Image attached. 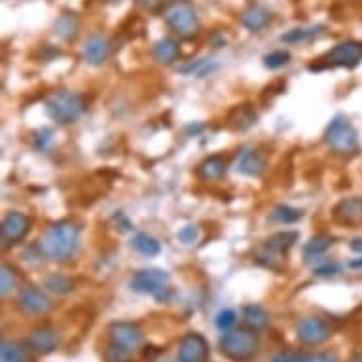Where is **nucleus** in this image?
Returning a JSON list of instances; mask_svg holds the SVG:
<instances>
[{
  "mask_svg": "<svg viewBox=\"0 0 362 362\" xmlns=\"http://www.w3.org/2000/svg\"><path fill=\"white\" fill-rule=\"evenodd\" d=\"M80 245V230L73 222H57L46 231L40 241V254L53 262H65L73 258Z\"/></svg>",
  "mask_w": 362,
  "mask_h": 362,
  "instance_id": "obj_1",
  "label": "nucleus"
},
{
  "mask_svg": "<svg viewBox=\"0 0 362 362\" xmlns=\"http://www.w3.org/2000/svg\"><path fill=\"white\" fill-rule=\"evenodd\" d=\"M86 113V101L80 93L57 92L46 101V114L59 125L76 124Z\"/></svg>",
  "mask_w": 362,
  "mask_h": 362,
  "instance_id": "obj_2",
  "label": "nucleus"
},
{
  "mask_svg": "<svg viewBox=\"0 0 362 362\" xmlns=\"http://www.w3.org/2000/svg\"><path fill=\"white\" fill-rule=\"evenodd\" d=\"M164 20L180 38H194L199 33L198 12L188 0H171L164 8Z\"/></svg>",
  "mask_w": 362,
  "mask_h": 362,
  "instance_id": "obj_3",
  "label": "nucleus"
},
{
  "mask_svg": "<svg viewBox=\"0 0 362 362\" xmlns=\"http://www.w3.org/2000/svg\"><path fill=\"white\" fill-rule=\"evenodd\" d=\"M260 340L254 330H228L220 338V351L233 362L250 361L258 353Z\"/></svg>",
  "mask_w": 362,
  "mask_h": 362,
  "instance_id": "obj_4",
  "label": "nucleus"
},
{
  "mask_svg": "<svg viewBox=\"0 0 362 362\" xmlns=\"http://www.w3.org/2000/svg\"><path fill=\"white\" fill-rule=\"evenodd\" d=\"M324 143L334 154L340 156H349L359 150V133L345 116H336L324 131Z\"/></svg>",
  "mask_w": 362,
  "mask_h": 362,
  "instance_id": "obj_5",
  "label": "nucleus"
},
{
  "mask_svg": "<svg viewBox=\"0 0 362 362\" xmlns=\"http://www.w3.org/2000/svg\"><path fill=\"white\" fill-rule=\"evenodd\" d=\"M298 241L296 231H279L275 236H271L263 247L258 250L256 262L262 263L263 268H270V270H279V260L289 252L294 243Z\"/></svg>",
  "mask_w": 362,
  "mask_h": 362,
  "instance_id": "obj_6",
  "label": "nucleus"
},
{
  "mask_svg": "<svg viewBox=\"0 0 362 362\" xmlns=\"http://www.w3.org/2000/svg\"><path fill=\"white\" fill-rule=\"evenodd\" d=\"M171 281V275L158 268H150V270L137 271L131 279V289L138 294H150L158 302H161L165 296L167 284Z\"/></svg>",
  "mask_w": 362,
  "mask_h": 362,
  "instance_id": "obj_7",
  "label": "nucleus"
},
{
  "mask_svg": "<svg viewBox=\"0 0 362 362\" xmlns=\"http://www.w3.org/2000/svg\"><path fill=\"white\" fill-rule=\"evenodd\" d=\"M298 338L305 345H321L332 336V326H330L321 317H303L296 326Z\"/></svg>",
  "mask_w": 362,
  "mask_h": 362,
  "instance_id": "obj_8",
  "label": "nucleus"
},
{
  "mask_svg": "<svg viewBox=\"0 0 362 362\" xmlns=\"http://www.w3.org/2000/svg\"><path fill=\"white\" fill-rule=\"evenodd\" d=\"M108 334H110V340H113L114 345H118V347L129 351V353L138 349L143 345V340H145V332L135 323L110 324Z\"/></svg>",
  "mask_w": 362,
  "mask_h": 362,
  "instance_id": "obj_9",
  "label": "nucleus"
},
{
  "mask_svg": "<svg viewBox=\"0 0 362 362\" xmlns=\"http://www.w3.org/2000/svg\"><path fill=\"white\" fill-rule=\"evenodd\" d=\"M326 63L330 66H345V68H355L362 63V42L347 40L332 48L326 55Z\"/></svg>",
  "mask_w": 362,
  "mask_h": 362,
  "instance_id": "obj_10",
  "label": "nucleus"
},
{
  "mask_svg": "<svg viewBox=\"0 0 362 362\" xmlns=\"http://www.w3.org/2000/svg\"><path fill=\"white\" fill-rule=\"evenodd\" d=\"M178 362H209V343L198 332H190L180 340Z\"/></svg>",
  "mask_w": 362,
  "mask_h": 362,
  "instance_id": "obj_11",
  "label": "nucleus"
},
{
  "mask_svg": "<svg viewBox=\"0 0 362 362\" xmlns=\"http://www.w3.org/2000/svg\"><path fill=\"white\" fill-rule=\"evenodd\" d=\"M31 230V218L23 215V212H10L4 220H2V241L4 245L8 243H20L21 239L25 238Z\"/></svg>",
  "mask_w": 362,
  "mask_h": 362,
  "instance_id": "obj_12",
  "label": "nucleus"
},
{
  "mask_svg": "<svg viewBox=\"0 0 362 362\" xmlns=\"http://www.w3.org/2000/svg\"><path fill=\"white\" fill-rule=\"evenodd\" d=\"M20 307L27 313L42 315V313H48L52 310L53 302L44 290L36 289V287H27V289L21 290Z\"/></svg>",
  "mask_w": 362,
  "mask_h": 362,
  "instance_id": "obj_13",
  "label": "nucleus"
},
{
  "mask_svg": "<svg viewBox=\"0 0 362 362\" xmlns=\"http://www.w3.org/2000/svg\"><path fill=\"white\" fill-rule=\"evenodd\" d=\"M110 55V42L103 34H92L84 44V61L92 66L105 65Z\"/></svg>",
  "mask_w": 362,
  "mask_h": 362,
  "instance_id": "obj_14",
  "label": "nucleus"
},
{
  "mask_svg": "<svg viewBox=\"0 0 362 362\" xmlns=\"http://www.w3.org/2000/svg\"><path fill=\"white\" fill-rule=\"evenodd\" d=\"M334 218L343 226H355L362 224V198H347L342 199L340 203L334 207Z\"/></svg>",
  "mask_w": 362,
  "mask_h": 362,
  "instance_id": "obj_15",
  "label": "nucleus"
},
{
  "mask_svg": "<svg viewBox=\"0 0 362 362\" xmlns=\"http://www.w3.org/2000/svg\"><path fill=\"white\" fill-rule=\"evenodd\" d=\"M27 345L29 349L34 351V353H40V355H50L53 351L57 349L59 345V340H57V334L50 328H38L31 332V336L27 340Z\"/></svg>",
  "mask_w": 362,
  "mask_h": 362,
  "instance_id": "obj_16",
  "label": "nucleus"
},
{
  "mask_svg": "<svg viewBox=\"0 0 362 362\" xmlns=\"http://www.w3.org/2000/svg\"><path fill=\"white\" fill-rule=\"evenodd\" d=\"M271 12L262 4H252L241 15V23L245 29H249L250 33H260L262 29L270 25Z\"/></svg>",
  "mask_w": 362,
  "mask_h": 362,
  "instance_id": "obj_17",
  "label": "nucleus"
},
{
  "mask_svg": "<svg viewBox=\"0 0 362 362\" xmlns=\"http://www.w3.org/2000/svg\"><path fill=\"white\" fill-rule=\"evenodd\" d=\"M238 171L245 177H262L266 171V159L256 150H243L238 159Z\"/></svg>",
  "mask_w": 362,
  "mask_h": 362,
  "instance_id": "obj_18",
  "label": "nucleus"
},
{
  "mask_svg": "<svg viewBox=\"0 0 362 362\" xmlns=\"http://www.w3.org/2000/svg\"><path fill=\"white\" fill-rule=\"evenodd\" d=\"M152 55L159 65H171L180 55V46L175 38H161L154 44Z\"/></svg>",
  "mask_w": 362,
  "mask_h": 362,
  "instance_id": "obj_19",
  "label": "nucleus"
},
{
  "mask_svg": "<svg viewBox=\"0 0 362 362\" xmlns=\"http://www.w3.org/2000/svg\"><path fill=\"white\" fill-rule=\"evenodd\" d=\"M228 171V164H226V159L222 156H209V158H205L198 167V173L201 175V178L205 180H218V178H222Z\"/></svg>",
  "mask_w": 362,
  "mask_h": 362,
  "instance_id": "obj_20",
  "label": "nucleus"
},
{
  "mask_svg": "<svg viewBox=\"0 0 362 362\" xmlns=\"http://www.w3.org/2000/svg\"><path fill=\"white\" fill-rule=\"evenodd\" d=\"M78 29H80V20L78 15L73 12H65L61 13L57 21H55V25H53V31L55 34L59 36L61 40H73L76 34H78Z\"/></svg>",
  "mask_w": 362,
  "mask_h": 362,
  "instance_id": "obj_21",
  "label": "nucleus"
},
{
  "mask_svg": "<svg viewBox=\"0 0 362 362\" xmlns=\"http://www.w3.org/2000/svg\"><path fill=\"white\" fill-rule=\"evenodd\" d=\"M131 245L138 254H143V256L146 258L158 256L159 252H161V243H159L154 236L146 233V231H138V233H135Z\"/></svg>",
  "mask_w": 362,
  "mask_h": 362,
  "instance_id": "obj_22",
  "label": "nucleus"
},
{
  "mask_svg": "<svg viewBox=\"0 0 362 362\" xmlns=\"http://www.w3.org/2000/svg\"><path fill=\"white\" fill-rule=\"evenodd\" d=\"M29 345L15 342H2L0 347V362H31Z\"/></svg>",
  "mask_w": 362,
  "mask_h": 362,
  "instance_id": "obj_23",
  "label": "nucleus"
},
{
  "mask_svg": "<svg viewBox=\"0 0 362 362\" xmlns=\"http://www.w3.org/2000/svg\"><path fill=\"white\" fill-rule=\"evenodd\" d=\"M334 243V239L326 236V233H319L315 238H311L305 247H303V258L310 262V260H315V258L323 256L324 252L332 247Z\"/></svg>",
  "mask_w": 362,
  "mask_h": 362,
  "instance_id": "obj_24",
  "label": "nucleus"
},
{
  "mask_svg": "<svg viewBox=\"0 0 362 362\" xmlns=\"http://www.w3.org/2000/svg\"><path fill=\"white\" fill-rule=\"evenodd\" d=\"M302 218H303V211L294 209V207H290V205H277L270 215L271 222H275V224H283V226L296 224V222H300Z\"/></svg>",
  "mask_w": 362,
  "mask_h": 362,
  "instance_id": "obj_25",
  "label": "nucleus"
},
{
  "mask_svg": "<svg viewBox=\"0 0 362 362\" xmlns=\"http://www.w3.org/2000/svg\"><path fill=\"white\" fill-rule=\"evenodd\" d=\"M245 321L249 323L250 328H266L270 324V313L266 307L258 305V303H250L245 307Z\"/></svg>",
  "mask_w": 362,
  "mask_h": 362,
  "instance_id": "obj_26",
  "label": "nucleus"
},
{
  "mask_svg": "<svg viewBox=\"0 0 362 362\" xmlns=\"http://www.w3.org/2000/svg\"><path fill=\"white\" fill-rule=\"evenodd\" d=\"M256 110L252 108L250 105H241L238 106L233 113H231V125L239 129V131H243V129H249L250 125L256 124Z\"/></svg>",
  "mask_w": 362,
  "mask_h": 362,
  "instance_id": "obj_27",
  "label": "nucleus"
},
{
  "mask_svg": "<svg viewBox=\"0 0 362 362\" xmlns=\"http://www.w3.org/2000/svg\"><path fill=\"white\" fill-rule=\"evenodd\" d=\"M44 287H46L50 292L53 294H59V296H65L68 292L74 290V281L71 277L61 275V273H52L44 279Z\"/></svg>",
  "mask_w": 362,
  "mask_h": 362,
  "instance_id": "obj_28",
  "label": "nucleus"
},
{
  "mask_svg": "<svg viewBox=\"0 0 362 362\" xmlns=\"http://www.w3.org/2000/svg\"><path fill=\"white\" fill-rule=\"evenodd\" d=\"M218 66L212 63L211 59H198L190 63V65H186L180 68V73L186 74V76H196V78H203L207 74H211L212 71H217Z\"/></svg>",
  "mask_w": 362,
  "mask_h": 362,
  "instance_id": "obj_29",
  "label": "nucleus"
},
{
  "mask_svg": "<svg viewBox=\"0 0 362 362\" xmlns=\"http://www.w3.org/2000/svg\"><path fill=\"white\" fill-rule=\"evenodd\" d=\"M323 25L313 27V29H292V31H289L287 34H283L281 40L287 42V44H298V42H305V40H310L313 38V36H317V34H321L323 33Z\"/></svg>",
  "mask_w": 362,
  "mask_h": 362,
  "instance_id": "obj_30",
  "label": "nucleus"
},
{
  "mask_svg": "<svg viewBox=\"0 0 362 362\" xmlns=\"http://www.w3.org/2000/svg\"><path fill=\"white\" fill-rule=\"evenodd\" d=\"M2 273H0V294H2V298L10 296L13 292V289L17 287V273H15V270L13 268H10V266H2Z\"/></svg>",
  "mask_w": 362,
  "mask_h": 362,
  "instance_id": "obj_31",
  "label": "nucleus"
},
{
  "mask_svg": "<svg viewBox=\"0 0 362 362\" xmlns=\"http://www.w3.org/2000/svg\"><path fill=\"white\" fill-rule=\"evenodd\" d=\"M289 63H290V53L283 52V50H279V52H271L263 57V65H266V68H270V71H279V68H283V66H287Z\"/></svg>",
  "mask_w": 362,
  "mask_h": 362,
  "instance_id": "obj_32",
  "label": "nucleus"
},
{
  "mask_svg": "<svg viewBox=\"0 0 362 362\" xmlns=\"http://www.w3.org/2000/svg\"><path fill=\"white\" fill-rule=\"evenodd\" d=\"M53 129L52 127H42L38 131H34L33 135V145L38 152H46L48 148H52L53 145Z\"/></svg>",
  "mask_w": 362,
  "mask_h": 362,
  "instance_id": "obj_33",
  "label": "nucleus"
},
{
  "mask_svg": "<svg viewBox=\"0 0 362 362\" xmlns=\"http://www.w3.org/2000/svg\"><path fill=\"white\" fill-rule=\"evenodd\" d=\"M238 323V313L230 307H226V310H220L217 315V326L218 330H222V332H228L231 330V326Z\"/></svg>",
  "mask_w": 362,
  "mask_h": 362,
  "instance_id": "obj_34",
  "label": "nucleus"
},
{
  "mask_svg": "<svg viewBox=\"0 0 362 362\" xmlns=\"http://www.w3.org/2000/svg\"><path fill=\"white\" fill-rule=\"evenodd\" d=\"M342 271V266L338 262H323L313 268V275L315 277H334Z\"/></svg>",
  "mask_w": 362,
  "mask_h": 362,
  "instance_id": "obj_35",
  "label": "nucleus"
},
{
  "mask_svg": "<svg viewBox=\"0 0 362 362\" xmlns=\"http://www.w3.org/2000/svg\"><path fill=\"white\" fill-rule=\"evenodd\" d=\"M198 238H199V228L196 224H188L178 231V239H180V243H184V245L196 243Z\"/></svg>",
  "mask_w": 362,
  "mask_h": 362,
  "instance_id": "obj_36",
  "label": "nucleus"
},
{
  "mask_svg": "<svg viewBox=\"0 0 362 362\" xmlns=\"http://www.w3.org/2000/svg\"><path fill=\"white\" fill-rule=\"evenodd\" d=\"M129 355H131L129 351L122 349V347H118V345H114L113 343V345L108 347V351L105 353V359L106 362H125L129 359Z\"/></svg>",
  "mask_w": 362,
  "mask_h": 362,
  "instance_id": "obj_37",
  "label": "nucleus"
},
{
  "mask_svg": "<svg viewBox=\"0 0 362 362\" xmlns=\"http://www.w3.org/2000/svg\"><path fill=\"white\" fill-rule=\"evenodd\" d=\"M271 362H310V356L296 355V353H281Z\"/></svg>",
  "mask_w": 362,
  "mask_h": 362,
  "instance_id": "obj_38",
  "label": "nucleus"
},
{
  "mask_svg": "<svg viewBox=\"0 0 362 362\" xmlns=\"http://www.w3.org/2000/svg\"><path fill=\"white\" fill-rule=\"evenodd\" d=\"M138 6L143 8V10H148V12H154V10H158L161 8L167 2V0H135Z\"/></svg>",
  "mask_w": 362,
  "mask_h": 362,
  "instance_id": "obj_39",
  "label": "nucleus"
},
{
  "mask_svg": "<svg viewBox=\"0 0 362 362\" xmlns=\"http://www.w3.org/2000/svg\"><path fill=\"white\" fill-rule=\"evenodd\" d=\"M113 220L120 226V230H122V231H131L133 230V224L129 222V220H127V217H125L124 212H114Z\"/></svg>",
  "mask_w": 362,
  "mask_h": 362,
  "instance_id": "obj_40",
  "label": "nucleus"
},
{
  "mask_svg": "<svg viewBox=\"0 0 362 362\" xmlns=\"http://www.w3.org/2000/svg\"><path fill=\"white\" fill-rule=\"evenodd\" d=\"M310 362H338L336 356L328 355V353H317V355H310Z\"/></svg>",
  "mask_w": 362,
  "mask_h": 362,
  "instance_id": "obj_41",
  "label": "nucleus"
},
{
  "mask_svg": "<svg viewBox=\"0 0 362 362\" xmlns=\"http://www.w3.org/2000/svg\"><path fill=\"white\" fill-rule=\"evenodd\" d=\"M349 247H351V250H353V252H356V254H362V238L353 239Z\"/></svg>",
  "mask_w": 362,
  "mask_h": 362,
  "instance_id": "obj_42",
  "label": "nucleus"
},
{
  "mask_svg": "<svg viewBox=\"0 0 362 362\" xmlns=\"http://www.w3.org/2000/svg\"><path fill=\"white\" fill-rule=\"evenodd\" d=\"M349 268L351 270H362V256L353 258V260L349 262Z\"/></svg>",
  "mask_w": 362,
  "mask_h": 362,
  "instance_id": "obj_43",
  "label": "nucleus"
},
{
  "mask_svg": "<svg viewBox=\"0 0 362 362\" xmlns=\"http://www.w3.org/2000/svg\"><path fill=\"white\" fill-rule=\"evenodd\" d=\"M349 362H362V353H355Z\"/></svg>",
  "mask_w": 362,
  "mask_h": 362,
  "instance_id": "obj_44",
  "label": "nucleus"
}]
</instances>
